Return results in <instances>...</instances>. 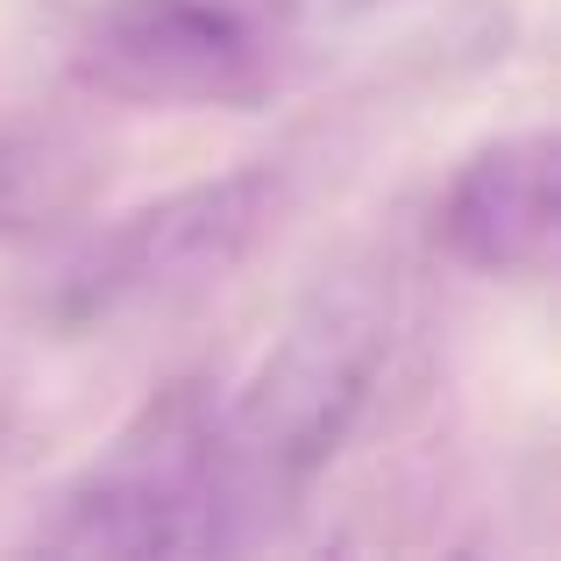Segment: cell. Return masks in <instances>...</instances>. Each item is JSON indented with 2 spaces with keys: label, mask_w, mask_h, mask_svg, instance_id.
<instances>
[{
  "label": "cell",
  "mask_w": 561,
  "mask_h": 561,
  "mask_svg": "<svg viewBox=\"0 0 561 561\" xmlns=\"http://www.w3.org/2000/svg\"><path fill=\"white\" fill-rule=\"evenodd\" d=\"M391 356V291L377 271H334L285 320L271 356L220 412V440L256 519L299 497L342 455Z\"/></svg>",
  "instance_id": "obj_1"
},
{
  "label": "cell",
  "mask_w": 561,
  "mask_h": 561,
  "mask_svg": "<svg viewBox=\"0 0 561 561\" xmlns=\"http://www.w3.org/2000/svg\"><path fill=\"white\" fill-rule=\"evenodd\" d=\"M256 534V505L220 440V412L192 383L157 398L36 526L57 554H220Z\"/></svg>",
  "instance_id": "obj_2"
},
{
  "label": "cell",
  "mask_w": 561,
  "mask_h": 561,
  "mask_svg": "<svg viewBox=\"0 0 561 561\" xmlns=\"http://www.w3.org/2000/svg\"><path fill=\"white\" fill-rule=\"evenodd\" d=\"M554 220H561L554 136L534 128V136H505V142H491V150H477L455 171L434 234L462 271L526 277V271H548Z\"/></svg>",
  "instance_id": "obj_5"
},
{
  "label": "cell",
  "mask_w": 561,
  "mask_h": 561,
  "mask_svg": "<svg viewBox=\"0 0 561 561\" xmlns=\"http://www.w3.org/2000/svg\"><path fill=\"white\" fill-rule=\"evenodd\" d=\"M71 71L136 107H249L271 85V36L242 0H100Z\"/></svg>",
  "instance_id": "obj_4"
},
{
  "label": "cell",
  "mask_w": 561,
  "mask_h": 561,
  "mask_svg": "<svg viewBox=\"0 0 561 561\" xmlns=\"http://www.w3.org/2000/svg\"><path fill=\"white\" fill-rule=\"evenodd\" d=\"M277 206H285V179L263 164L136 206L71 256L65 285H57V320L65 328H114V320L199 299L263 242Z\"/></svg>",
  "instance_id": "obj_3"
},
{
  "label": "cell",
  "mask_w": 561,
  "mask_h": 561,
  "mask_svg": "<svg viewBox=\"0 0 561 561\" xmlns=\"http://www.w3.org/2000/svg\"><path fill=\"white\" fill-rule=\"evenodd\" d=\"M85 192V150L65 136H0V234L50 228Z\"/></svg>",
  "instance_id": "obj_6"
}]
</instances>
